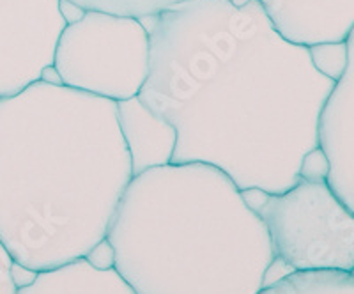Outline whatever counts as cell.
Returning <instances> with one entry per match:
<instances>
[{
  "instance_id": "1",
  "label": "cell",
  "mask_w": 354,
  "mask_h": 294,
  "mask_svg": "<svg viewBox=\"0 0 354 294\" xmlns=\"http://www.w3.org/2000/svg\"><path fill=\"white\" fill-rule=\"evenodd\" d=\"M138 100L176 131L170 163H205L241 192L283 194L319 151L335 78L257 0H183L153 17Z\"/></svg>"
},
{
  "instance_id": "2",
  "label": "cell",
  "mask_w": 354,
  "mask_h": 294,
  "mask_svg": "<svg viewBox=\"0 0 354 294\" xmlns=\"http://www.w3.org/2000/svg\"><path fill=\"white\" fill-rule=\"evenodd\" d=\"M131 179L115 101L44 78L0 98V243L15 264L88 257Z\"/></svg>"
},
{
  "instance_id": "3",
  "label": "cell",
  "mask_w": 354,
  "mask_h": 294,
  "mask_svg": "<svg viewBox=\"0 0 354 294\" xmlns=\"http://www.w3.org/2000/svg\"><path fill=\"white\" fill-rule=\"evenodd\" d=\"M105 241L137 294H259L274 262L245 192L205 163L135 174Z\"/></svg>"
},
{
  "instance_id": "4",
  "label": "cell",
  "mask_w": 354,
  "mask_h": 294,
  "mask_svg": "<svg viewBox=\"0 0 354 294\" xmlns=\"http://www.w3.org/2000/svg\"><path fill=\"white\" fill-rule=\"evenodd\" d=\"M151 64V37L140 18L84 11L59 36L52 69L61 84L115 103L140 94Z\"/></svg>"
},
{
  "instance_id": "5",
  "label": "cell",
  "mask_w": 354,
  "mask_h": 294,
  "mask_svg": "<svg viewBox=\"0 0 354 294\" xmlns=\"http://www.w3.org/2000/svg\"><path fill=\"white\" fill-rule=\"evenodd\" d=\"M254 208L266 223L274 259L290 271H354V213L322 176H301L283 194Z\"/></svg>"
},
{
  "instance_id": "6",
  "label": "cell",
  "mask_w": 354,
  "mask_h": 294,
  "mask_svg": "<svg viewBox=\"0 0 354 294\" xmlns=\"http://www.w3.org/2000/svg\"><path fill=\"white\" fill-rule=\"evenodd\" d=\"M68 25L62 0H0V98L41 80Z\"/></svg>"
},
{
  "instance_id": "7",
  "label": "cell",
  "mask_w": 354,
  "mask_h": 294,
  "mask_svg": "<svg viewBox=\"0 0 354 294\" xmlns=\"http://www.w3.org/2000/svg\"><path fill=\"white\" fill-rule=\"evenodd\" d=\"M346 45V61L319 121V151L326 163L328 185L354 213V27Z\"/></svg>"
},
{
  "instance_id": "8",
  "label": "cell",
  "mask_w": 354,
  "mask_h": 294,
  "mask_svg": "<svg viewBox=\"0 0 354 294\" xmlns=\"http://www.w3.org/2000/svg\"><path fill=\"white\" fill-rule=\"evenodd\" d=\"M278 33L308 48L344 45L354 27V0H257Z\"/></svg>"
},
{
  "instance_id": "9",
  "label": "cell",
  "mask_w": 354,
  "mask_h": 294,
  "mask_svg": "<svg viewBox=\"0 0 354 294\" xmlns=\"http://www.w3.org/2000/svg\"><path fill=\"white\" fill-rule=\"evenodd\" d=\"M119 122L133 163V176L172 160L176 131L137 98L117 103Z\"/></svg>"
},
{
  "instance_id": "10",
  "label": "cell",
  "mask_w": 354,
  "mask_h": 294,
  "mask_svg": "<svg viewBox=\"0 0 354 294\" xmlns=\"http://www.w3.org/2000/svg\"><path fill=\"white\" fill-rule=\"evenodd\" d=\"M17 294H137L113 268L97 266L87 257L34 273Z\"/></svg>"
},
{
  "instance_id": "11",
  "label": "cell",
  "mask_w": 354,
  "mask_h": 294,
  "mask_svg": "<svg viewBox=\"0 0 354 294\" xmlns=\"http://www.w3.org/2000/svg\"><path fill=\"white\" fill-rule=\"evenodd\" d=\"M259 294H354V277L340 271H290Z\"/></svg>"
},
{
  "instance_id": "12",
  "label": "cell",
  "mask_w": 354,
  "mask_h": 294,
  "mask_svg": "<svg viewBox=\"0 0 354 294\" xmlns=\"http://www.w3.org/2000/svg\"><path fill=\"white\" fill-rule=\"evenodd\" d=\"M82 11H105L135 18H153L183 0H64Z\"/></svg>"
},
{
  "instance_id": "13",
  "label": "cell",
  "mask_w": 354,
  "mask_h": 294,
  "mask_svg": "<svg viewBox=\"0 0 354 294\" xmlns=\"http://www.w3.org/2000/svg\"><path fill=\"white\" fill-rule=\"evenodd\" d=\"M17 282L12 277V259L0 243V294H17Z\"/></svg>"
},
{
  "instance_id": "14",
  "label": "cell",
  "mask_w": 354,
  "mask_h": 294,
  "mask_svg": "<svg viewBox=\"0 0 354 294\" xmlns=\"http://www.w3.org/2000/svg\"><path fill=\"white\" fill-rule=\"evenodd\" d=\"M351 275H353V277H354V271H353V273H351Z\"/></svg>"
}]
</instances>
